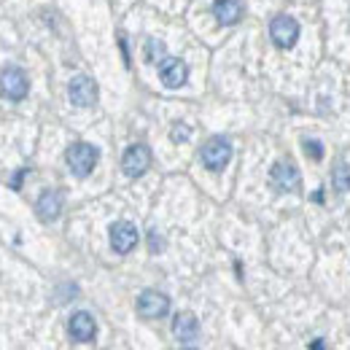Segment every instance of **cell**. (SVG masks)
Masks as SVG:
<instances>
[{
	"label": "cell",
	"mask_w": 350,
	"mask_h": 350,
	"mask_svg": "<svg viewBox=\"0 0 350 350\" xmlns=\"http://www.w3.org/2000/svg\"><path fill=\"white\" fill-rule=\"evenodd\" d=\"M97 159H100V151L92 143H73L68 148V154H65V162H68L70 173L79 175V178H87L94 170Z\"/></svg>",
	"instance_id": "1"
},
{
	"label": "cell",
	"mask_w": 350,
	"mask_h": 350,
	"mask_svg": "<svg viewBox=\"0 0 350 350\" xmlns=\"http://www.w3.org/2000/svg\"><path fill=\"white\" fill-rule=\"evenodd\" d=\"M200 159H202V165H205L208 170L221 173V170L229 165V159H232V143H229L226 137H211V140L200 148Z\"/></svg>",
	"instance_id": "2"
},
{
	"label": "cell",
	"mask_w": 350,
	"mask_h": 350,
	"mask_svg": "<svg viewBox=\"0 0 350 350\" xmlns=\"http://www.w3.org/2000/svg\"><path fill=\"white\" fill-rule=\"evenodd\" d=\"M269 36H272L275 46L291 49V46L299 41V22L294 16H288V14H280V16H275L269 22Z\"/></svg>",
	"instance_id": "3"
},
{
	"label": "cell",
	"mask_w": 350,
	"mask_h": 350,
	"mask_svg": "<svg viewBox=\"0 0 350 350\" xmlns=\"http://www.w3.org/2000/svg\"><path fill=\"white\" fill-rule=\"evenodd\" d=\"M148 167H151V148H148L146 143H135V146H130V148L124 151V157H122V170H124L127 178H140Z\"/></svg>",
	"instance_id": "4"
},
{
	"label": "cell",
	"mask_w": 350,
	"mask_h": 350,
	"mask_svg": "<svg viewBox=\"0 0 350 350\" xmlns=\"http://www.w3.org/2000/svg\"><path fill=\"white\" fill-rule=\"evenodd\" d=\"M269 180H272V186H275L278 191L288 194V191H299L302 175H299V170H297L291 162L280 159V162H275V165H272V170H269Z\"/></svg>",
	"instance_id": "5"
},
{
	"label": "cell",
	"mask_w": 350,
	"mask_h": 350,
	"mask_svg": "<svg viewBox=\"0 0 350 350\" xmlns=\"http://www.w3.org/2000/svg\"><path fill=\"white\" fill-rule=\"evenodd\" d=\"M27 76L22 68H5L0 73V92L8 97V100H25L27 97Z\"/></svg>",
	"instance_id": "6"
},
{
	"label": "cell",
	"mask_w": 350,
	"mask_h": 350,
	"mask_svg": "<svg viewBox=\"0 0 350 350\" xmlns=\"http://www.w3.org/2000/svg\"><path fill=\"white\" fill-rule=\"evenodd\" d=\"M68 94H70V103L79 105V108H89L97 103V84L92 76H73L70 87H68Z\"/></svg>",
	"instance_id": "7"
},
{
	"label": "cell",
	"mask_w": 350,
	"mask_h": 350,
	"mask_svg": "<svg viewBox=\"0 0 350 350\" xmlns=\"http://www.w3.org/2000/svg\"><path fill=\"white\" fill-rule=\"evenodd\" d=\"M137 312H140L143 318H162V315L170 312V299H167L162 291L148 288V291H143V294L137 297Z\"/></svg>",
	"instance_id": "8"
},
{
	"label": "cell",
	"mask_w": 350,
	"mask_h": 350,
	"mask_svg": "<svg viewBox=\"0 0 350 350\" xmlns=\"http://www.w3.org/2000/svg\"><path fill=\"white\" fill-rule=\"evenodd\" d=\"M137 245V229L130 221H116L111 224V248L116 254H130Z\"/></svg>",
	"instance_id": "9"
},
{
	"label": "cell",
	"mask_w": 350,
	"mask_h": 350,
	"mask_svg": "<svg viewBox=\"0 0 350 350\" xmlns=\"http://www.w3.org/2000/svg\"><path fill=\"white\" fill-rule=\"evenodd\" d=\"M186 76H189V68H186L183 59H178V57H165V59L159 62V79H162V84L167 89L183 87V84H186Z\"/></svg>",
	"instance_id": "10"
},
{
	"label": "cell",
	"mask_w": 350,
	"mask_h": 350,
	"mask_svg": "<svg viewBox=\"0 0 350 350\" xmlns=\"http://www.w3.org/2000/svg\"><path fill=\"white\" fill-rule=\"evenodd\" d=\"M68 332H70V337L76 342H92L94 334H97V323H94V318L89 315L87 310H81V312H73V318L68 323Z\"/></svg>",
	"instance_id": "11"
},
{
	"label": "cell",
	"mask_w": 350,
	"mask_h": 350,
	"mask_svg": "<svg viewBox=\"0 0 350 350\" xmlns=\"http://www.w3.org/2000/svg\"><path fill=\"white\" fill-rule=\"evenodd\" d=\"M62 191H57V189H46L44 194L38 197V202H36V213H38V219L41 221H54L59 219V213H62Z\"/></svg>",
	"instance_id": "12"
},
{
	"label": "cell",
	"mask_w": 350,
	"mask_h": 350,
	"mask_svg": "<svg viewBox=\"0 0 350 350\" xmlns=\"http://www.w3.org/2000/svg\"><path fill=\"white\" fill-rule=\"evenodd\" d=\"M173 334L180 342H191L200 334V321L194 312H178L173 321Z\"/></svg>",
	"instance_id": "13"
},
{
	"label": "cell",
	"mask_w": 350,
	"mask_h": 350,
	"mask_svg": "<svg viewBox=\"0 0 350 350\" xmlns=\"http://www.w3.org/2000/svg\"><path fill=\"white\" fill-rule=\"evenodd\" d=\"M213 14H216L219 25H224V27L237 25L243 19V3L240 0H216L213 3Z\"/></svg>",
	"instance_id": "14"
},
{
	"label": "cell",
	"mask_w": 350,
	"mask_h": 350,
	"mask_svg": "<svg viewBox=\"0 0 350 350\" xmlns=\"http://www.w3.org/2000/svg\"><path fill=\"white\" fill-rule=\"evenodd\" d=\"M332 183L340 194H348L350 191V167L348 162H337L334 165V173H332Z\"/></svg>",
	"instance_id": "15"
},
{
	"label": "cell",
	"mask_w": 350,
	"mask_h": 350,
	"mask_svg": "<svg viewBox=\"0 0 350 350\" xmlns=\"http://www.w3.org/2000/svg\"><path fill=\"white\" fill-rule=\"evenodd\" d=\"M165 54H167V49H165L162 41H157V38H148L146 41V59L148 62H162Z\"/></svg>",
	"instance_id": "16"
},
{
	"label": "cell",
	"mask_w": 350,
	"mask_h": 350,
	"mask_svg": "<svg viewBox=\"0 0 350 350\" xmlns=\"http://www.w3.org/2000/svg\"><path fill=\"white\" fill-rule=\"evenodd\" d=\"M302 146H305V154L310 159H315V162L323 159V146H321L318 140H310V137H307V140H302Z\"/></svg>",
	"instance_id": "17"
},
{
	"label": "cell",
	"mask_w": 350,
	"mask_h": 350,
	"mask_svg": "<svg viewBox=\"0 0 350 350\" xmlns=\"http://www.w3.org/2000/svg\"><path fill=\"white\" fill-rule=\"evenodd\" d=\"M170 135H173V140H175V143H186V140L191 137V130H189L186 124H175L173 132H170Z\"/></svg>",
	"instance_id": "18"
},
{
	"label": "cell",
	"mask_w": 350,
	"mask_h": 350,
	"mask_svg": "<svg viewBox=\"0 0 350 350\" xmlns=\"http://www.w3.org/2000/svg\"><path fill=\"white\" fill-rule=\"evenodd\" d=\"M151 251H162V240H157V232H151Z\"/></svg>",
	"instance_id": "19"
},
{
	"label": "cell",
	"mask_w": 350,
	"mask_h": 350,
	"mask_svg": "<svg viewBox=\"0 0 350 350\" xmlns=\"http://www.w3.org/2000/svg\"><path fill=\"white\" fill-rule=\"evenodd\" d=\"M25 173H27V170H19V173H16V178L11 180V189H19V186H22V178H25Z\"/></svg>",
	"instance_id": "20"
},
{
	"label": "cell",
	"mask_w": 350,
	"mask_h": 350,
	"mask_svg": "<svg viewBox=\"0 0 350 350\" xmlns=\"http://www.w3.org/2000/svg\"><path fill=\"white\" fill-rule=\"evenodd\" d=\"M310 350H323V345H321V340H315V342L310 345Z\"/></svg>",
	"instance_id": "21"
},
{
	"label": "cell",
	"mask_w": 350,
	"mask_h": 350,
	"mask_svg": "<svg viewBox=\"0 0 350 350\" xmlns=\"http://www.w3.org/2000/svg\"><path fill=\"white\" fill-rule=\"evenodd\" d=\"M186 350H194V348H186Z\"/></svg>",
	"instance_id": "22"
}]
</instances>
